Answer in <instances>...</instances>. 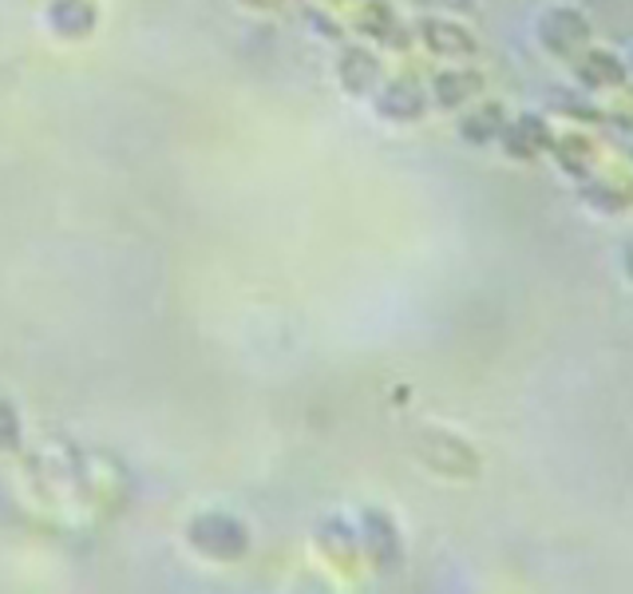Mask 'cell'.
<instances>
[{"mask_svg":"<svg viewBox=\"0 0 633 594\" xmlns=\"http://www.w3.org/2000/svg\"><path fill=\"white\" fill-rule=\"evenodd\" d=\"M187 539L198 555H207V559H222V563H234L242 559L249 547V535L238 520H230V515H219V511H210V515H195L187 527Z\"/></svg>","mask_w":633,"mask_h":594,"instance_id":"6da1fadb","label":"cell"},{"mask_svg":"<svg viewBox=\"0 0 633 594\" xmlns=\"http://www.w3.org/2000/svg\"><path fill=\"white\" fill-rule=\"evenodd\" d=\"M420 456H424L432 468L447 471V476H476V468H479V459L471 456L468 444L456 436H447V432H424Z\"/></svg>","mask_w":633,"mask_h":594,"instance_id":"7a4b0ae2","label":"cell"},{"mask_svg":"<svg viewBox=\"0 0 633 594\" xmlns=\"http://www.w3.org/2000/svg\"><path fill=\"white\" fill-rule=\"evenodd\" d=\"M48 24L63 40H80V36H87L95 28V4L92 0H52Z\"/></svg>","mask_w":633,"mask_h":594,"instance_id":"3957f363","label":"cell"},{"mask_svg":"<svg viewBox=\"0 0 633 594\" xmlns=\"http://www.w3.org/2000/svg\"><path fill=\"white\" fill-rule=\"evenodd\" d=\"M364 547L380 567H392L400 559V539H396V527L388 515H380V511L364 515Z\"/></svg>","mask_w":633,"mask_h":594,"instance_id":"277c9868","label":"cell"},{"mask_svg":"<svg viewBox=\"0 0 633 594\" xmlns=\"http://www.w3.org/2000/svg\"><path fill=\"white\" fill-rule=\"evenodd\" d=\"M424 44L432 53L439 56H468L476 53V40H471L468 32L456 28V24H444V21H427L424 24Z\"/></svg>","mask_w":633,"mask_h":594,"instance_id":"5b68a950","label":"cell"},{"mask_svg":"<svg viewBox=\"0 0 633 594\" xmlns=\"http://www.w3.org/2000/svg\"><path fill=\"white\" fill-rule=\"evenodd\" d=\"M341 84L349 92H364V88L376 84V60L364 48H349L341 60Z\"/></svg>","mask_w":633,"mask_h":594,"instance_id":"8992f818","label":"cell"},{"mask_svg":"<svg viewBox=\"0 0 633 594\" xmlns=\"http://www.w3.org/2000/svg\"><path fill=\"white\" fill-rule=\"evenodd\" d=\"M420 107H424V100H420V92H415L412 84H392L380 95V112H385L388 119H415Z\"/></svg>","mask_w":633,"mask_h":594,"instance_id":"52a82bcc","label":"cell"},{"mask_svg":"<svg viewBox=\"0 0 633 594\" xmlns=\"http://www.w3.org/2000/svg\"><path fill=\"white\" fill-rule=\"evenodd\" d=\"M436 92H439V104H459V100H468L471 92H479V75L471 72H447L436 80Z\"/></svg>","mask_w":633,"mask_h":594,"instance_id":"ba28073f","label":"cell"},{"mask_svg":"<svg viewBox=\"0 0 633 594\" xmlns=\"http://www.w3.org/2000/svg\"><path fill=\"white\" fill-rule=\"evenodd\" d=\"M0 449H21V417H16V408L4 396H0Z\"/></svg>","mask_w":633,"mask_h":594,"instance_id":"9c48e42d","label":"cell"},{"mask_svg":"<svg viewBox=\"0 0 633 594\" xmlns=\"http://www.w3.org/2000/svg\"><path fill=\"white\" fill-rule=\"evenodd\" d=\"M258 4H266V0H258Z\"/></svg>","mask_w":633,"mask_h":594,"instance_id":"30bf717a","label":"cell"}]
</instances>
